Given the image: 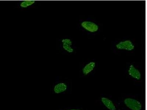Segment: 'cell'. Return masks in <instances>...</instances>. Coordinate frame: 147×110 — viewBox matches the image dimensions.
<instances>
[{
	"label": "cell",
	"mask_w": 147,
	"mask_h": 110,
	"mask_svg": "<svg viewBox=\"0 0 147 110\" xmlns=\"http://www.w3.org/2000/svg\"><path fill=\"white\" fill-rule=\"evenodd\" d=\"M101 101L105 106L110 110H116L115 105L112 101L110 99L105 97H102L101 99Z\"/></svg>",
	"instance_id": "cell-8"
},
{
	"label": "cell",
	"mask_w": 147,
	"mask_h": 110,
	"mask_svg": "<svg viewBox=\"0 0 147 110\" xmlns=\"http://www.w3.org/2000/svg\"><path fill=\"white\" fill-rule=\"evenodd\" d=\"M128 74L132 78L138 80H140L141 78V74L140 71L136 68L133 65H131L128 70Z\"/></svg>",
	"instance_id": "cell-4"
},
{
	"label": "cell",
	"mask_w": 147,
	"mask_h": 110,
	"mask_svg": "<svg viewBox=\"0 0 147 110\" xmlns=\"http://www.w3.org/2000/svg\"><path fill=\"white\" fill-rule=\"evenodd\" d=\"M67 89V86L63 82H60L55 85L53 90L55 93H61L66 91Z\"/></svg>",
	"instance_id": "cell-6"
},
{
	"label": "cell",
	"mask_w": 147,
	"mask_h": 110,
	"mask_svg": "<svg viewBox=\"0 0 147 110\" xmlns=\"http://www.w3.org/2000/svg\"><path fill=\"white\" fill-rule=\"evenodd\" d=\"M95 65L96 64L94 62H90L86 64L82 69L83 73L85 75H87L93 71Z\"/></svg>",
	"instance_id": "cell-7"
},
{
	"label": "cell",
	"mask_w": 147,
	"mask_h": 110,
	"mask_svg": "<svg viewBox=\"0 0 147 110\" xmlns=\"http://www.w3.org/2000/svg\"><path fill=\"white\" fill-rule=\"evenodd\" d=\"M69 110H80L79 109H71Z\"/></svg>",
	"instance_id": "cell-10"
},
{
	"label": "cell",
	"mask_w": 147,
	"mask_h": 110,
	"mask_svg": "<svg viewBox=\"0 0 147 110\" xmlns=\"http://www.w3.org/2000/svg\"><path fill=\"white\" fill-rule=\"evenodd\" d=\"M63 48L64 50L69 53H72L74 52V49L71 47L72 42L69 39H63L62 40Z\"/></svg>",
	"instance_id": "cell-5"
},
{
	"label": "cell",
	"mask_w": 147,
	"mask_h": 110,
	"mask_svg": "<svg viewBox=\"0 0 147 110\" xmlns=\"http://www.w3.org/2000/svg\"><path fill=\"white\" fill-rule=\"evenodd\" d=\"M35 3V1H32V0H26L22 1L20 4L21 7L23 8H25L29 6H31L34 4Z\"/></svg>",
	"instance_id": "cell-9"
},
{
	"label": "cell",
	"mask_w": 147,
	"mask_h": 110,
	"mask_svg": "<svg viewBox=\"0 0 147 110\" xmlns=\"http://www.w3.org/2000/svg\"><path fill=\"white\" fill-rule=\"evenodd\" d=\"M124 103L127 107L132 110H141L142 108L141 103L136 99L127 98L125 99Z\"/></svg>",
	"instance_id": "cell-1"
},
{
	"label": "cell",
	"mask_w": 147,
	"mask_h": 110,
	"mask_svg": "<svg viewBox=\"0 0 147 110\" xmlns=\"http://www.w3.org/2000/svg\"><path fill=\"white\" fill-rule=\"evenodd\" d=\"M116 48L120 50H126L131 51L134 49L135 46L130 40H126L119 42L116 45Z\"/></svg>",
	"instance_id": "cell-2"
},
{
	"label": "cell",
	"mask_w": 147,
	"mask_h": 110,
	"mask_svg": "<svg viewBox=\"0 0 147 110\" xmlns=\"http://www.w3.org/2000/svg\"><path fill=\"white\" fill-rule=\"evenodd\" d=\"M81 25L86 31L90 32H95L98 31L99 27L95 23L89 21H85L81 23Z\"/></svg>",
	"instance_id": "cell-3"
}]
</instances>
